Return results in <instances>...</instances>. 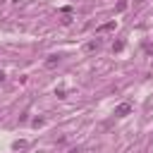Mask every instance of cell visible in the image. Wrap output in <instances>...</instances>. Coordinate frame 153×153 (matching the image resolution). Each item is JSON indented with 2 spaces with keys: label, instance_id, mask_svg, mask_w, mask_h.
Segmentation results:
<instances>
[{
  "label": "cell",
  "instance_id": "5b68a950",
  "mask_svg": "<svg viewBox=\"0 0 153 153\" xmlns=\"http://www.w3.org/2000/svg\"><path fill=\"white\" fill-rule=\"evenodd\" d=\"M0 81H3V72H0Z\"/></svg>",
  "mask_w": 153,
  "mask_h": 153
},
{
  "label": "cell",
  "instance_id": "277c9868",
  "mask_svg": "<svg viewBox=\"0 0 153 153\" xmlns=\"http://www.w3.org/2000/svg\"><path fill=\"white\" fill-rule=\"evenodd\" d=\"M45 65H48V67H55V65H57V57H55V55H50V60H48Z\"/></svg>",
  "mask_w": 153,
  "mask_h": 153
},
{
  "label": "cell",
  "instance_id": "6da1fadb",
  "mask_svg": "<svg viewBox=\"0 0 153 153\" xmlns=\"http://www.w3.org/2000/svg\"><path fill=\"white\" fill-rule=\"evenodd\" d=\"M132 110V105L129 103H122V105H117V110H115V115H120V117H124V115H127Z\"/></svg>",
  "mask_w": 153,
  "mask_h": 153
},
{
  "label": "cell",
  "instance_id": "7a4b0ae2",
  "mask_svg": "<svg viewBox=\"0 0 153 153\" xmlns=\"http://www.w3.org/2000/svg\"><path fill=\"white\" fill-rule=\"evenodd\" d=\"M117 24L115 22H108V24H103V26H98V34H103V31H110V29H115Z\"/></svg>",
  "mask_w": 153,
  "mask_h": 153
},
{
  "label": "cell",
  "instance_id": "3957f363",
  "mask_svg": "<svg viewBox=\"0 0 153 153\" xmlns=\"http://www.w3.org/2000/svg\"><path fill=\"white\" fill-rule=\"evenodd\" d=\"M98 48V41H91V43H86V50H96Z\"/></svg>",
  "mask_w": 153,
  "mask_h": 153
}]
</instances>
